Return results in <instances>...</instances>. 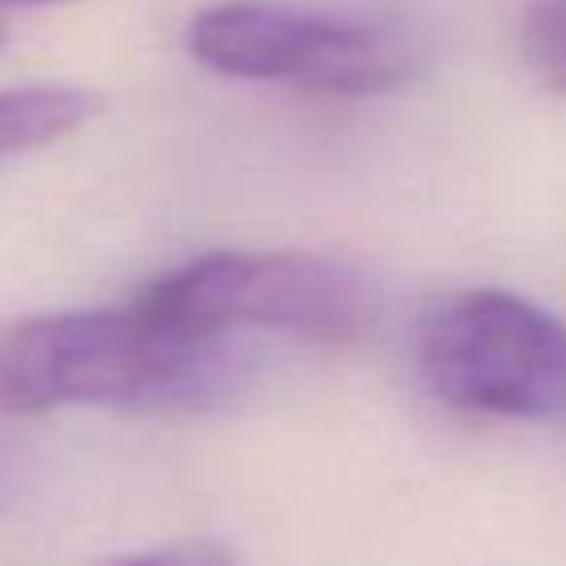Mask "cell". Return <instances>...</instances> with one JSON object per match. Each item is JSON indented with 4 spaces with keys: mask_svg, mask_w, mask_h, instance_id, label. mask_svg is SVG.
<instances>
[{
    "mask_svg": "<svg viewBox=\"0 0 566 566\" xmlns=\"http://www.w3.org/2000/svg\"><path fill=\"white\" fill-rule=\"evenodd\" d=\"M239 380L234 340H208L128 305L35 314L0 327V411L203 407Z\"/></svg>",
    "mask_w": 566,
    "mask_h": 566,
    "instance_id": "cell-1",
    "label": "cell"
},
{
    "mask_svg": "<svg viewBox=\"0 0 566 566\" xmlns=\"http://www.w3.org/2000/svg\"><path fill=\"white\" fill-rule=\"evenodd\" d=\"M186 49L217 75L327 97L394 93L424 66L411 27L292 0H217L190 18Z\"/></svg>",
    "mask_w": 566,
    "mask_h": 566,
    "instance_id": "cell-2",
    "label": "cell"
},
{
    "mask_svg": "<svg viewBox=\"0 0 566 566\" xmlns=\"http://www.w3.org/2000/svg\"><path fill=\"white\" fill-rule=\"evenodd\" d=\"M133 301L208 340L274 332L349 345L376 323L367 279L318 252H203L155 274Z\"/></svg>",
    "mask_w": 566,
    "mask_h": 566,
    "instance_id": "cell-3",
    "label": "cell"
},
{
    "mask_svg": "<svg viewBox=\"0 0 566 566\" xmlns=\"http://www.w3.org/2000/svg\"><path fill=\"white\" fill-rule=\"evenodd\" d=\"M416 367L455 411L500 420H566V323L544 305L469 287L416 318Z\"/></svg>",
    "mask_w": 566,
    "mask_h": 566,
    "instance_id": "cell-4",
    "label": "cell"
},
{
    "mask_svg": "<svg viewBox=\"0 0 566 566\" xmlns=\"http://www.w3.org/2000/svg\"><path fill=\"white\" fill-rule=\"evenodd\" d=\"M93 115V93L66 84H27L0 93V159L49 146Z\"/></svg>",
    "mask_w": 566,
    "mask_h": 566,
    "instance_id": "cell-5",
    "label": "cell"
},
{
    "mask_svg": "<svg viewBox=\"0 0 566 566\" xmlns=\"http://www.w3.org/2000/svg\"><path fill=\"white\" fill-rule=\"evenodd\" d=\"M522 53L548 88L566 93V0H535L526 9Z\"/></svg>",
    "mask_w": 566,
    "mask_h": 566,
    "instance_id": "cell-6",
    "label": "cell"
},
{
    "mask_svg": "<svg viewBox=\"0 0 566 566\" xmlns=\"http://www.w3.org/2000/svg\"><path fill=\"white\" fill-rule=\"evenodd\" d=\"M115 566H239L234 553L217 539H177V544H159V548H142Z\"/></svg>",
    "mask_w": 566,
    "mask_h": 566,
    "instance_id": "cell-7",
    "label": "cell"
},
{
    "mask_svg": "<svg viewBox=\"0 0 566 566\" xmlns=\"http://www.w3.org/2000/svg\"><path fill=\"white\" fill-rule=\"evenodd\" d=\"M18 486H22V455L9 438H0V509L18 495Z\"/></svg>",
    "mask_w": 566,
    "mask_h": 566,
    "instance_id": "cell-8",
    "label": "cell"
},
{
    "mask_svg": "<svg viewBox=\"0 0 566 566\" xmlns=\"http://www.w3.org/2000/svg\"><path fill=\"white\" fill-rule=\"evenodd\" d=\"M0 4H40V0H0Z\"/></svg>",
    "mask_w": 566,
    "mask_h": 566,
    "instance_id": "cell-9",
    "label": "cell"
}]
</instances>
